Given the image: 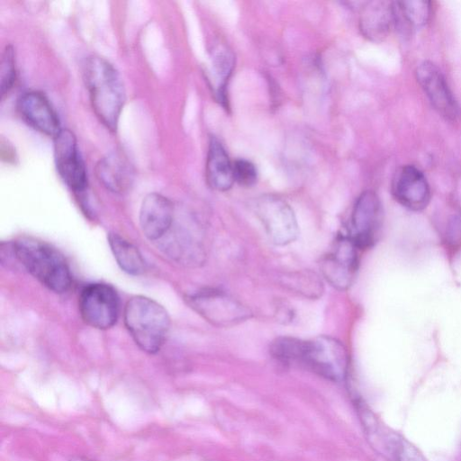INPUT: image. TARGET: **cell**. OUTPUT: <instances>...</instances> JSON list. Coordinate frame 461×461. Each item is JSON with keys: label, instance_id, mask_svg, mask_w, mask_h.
I'll return each instance as SVG.
<instances>
[{"label": "cell", "instance_id": "obj_1", "mask_svg": "<svg viewBox=\"0 0 461 461\" xmlns=\"http://www.w3.org/2000/svg\"><path fill=\"white\" fill-rule=\"evenodd\" d=\"M83 78L95 115L107 129L116 131L126 100L119 72L104 58L93 55L83 66Z\"/></svg>", "mask_w": 461, "mask_h": 461}, {"label": "cell", "instance_id": "obj_2", "mask_svg": "<svg viewBox=\"0 0 461 461\" xmlns=\"http://www.w3.org/2000/svg\"><path fill=\"white\" fill-rule=\"evenodd\" d=\"M11 246L14 258L41 285L57 294L68 290L71 274L59 250L31 237L19 238Z\"/></svg>", "mask_w": 461, "mask_h": 461}, {"label": "cell", "instance_id": "obj_3", "mask_svg": "<svg viewBox=\"0 0 461 461\" xmlns=\"http://www.w3.org/2000/svg\"><path fill=\"white\" fill-rule=\"evenodd\" d=\"M124 323L136 345L146 353L155 354L167 339L170 319L161 304L135 295L124 307Z\"/></svg>", "mask_w": 461, "mask_h": 461}, {"label": "cell", "instance_id": "obj_4", "mask_svg": "<svg viewBox=\"0 0 461 461\" xmlns=\"http://www.w3.org/2000/svg\"><path fill=\"white\" fill-rule=\"evenodd\" d=\"M347 363V350L336 339L320 336L303 341L300 365L318 375L336 381L344 375Z\"/></svg>", "mask_w": 461, "mask_h": 461}, {"label": "cell", "instance_id": "obj_5", "mask_svg": "<svg viewBox=\"0 0 461 461\" xmlns=\"http://www.w3.org/2000/svg\"><path fill=\"white\" fill-rule=\"evenodd\" d=\"M255 212L269 240L276 245L285 246L298 236V224L292 207L274 194L258 197Z\"/></svg>", "mask_w": 461, "mask_h": 461}, {"label": "cell", "instance_id": "obj_6", "mask_svg": "<svg viewBox=\"0 0 461 461\" xmlns=\"http://www.w3.org/2000/svg\"><path fill=\"white\" fill-rule=\"evenodd\" d=\"M78 306L83 321L98 330L112 328L120 313V300L116 291L103 283L86 285L80 294Z\"/></svg>", "mask_w": 461, "mask_h": 461}, {"label": "cell", "instance_id": "obj_7", "mask_svg": "<svg viewBox=\"0 0 461 461\" xmlns=\"http://www.w3.org/2000/svg\"><path fill=\"white\" fill-rule=\"evenodd\" d=\"M189 303L196 312L216 326H233L251 315L241 303L219 290L198 292L190 296Z\"/></svg>", "mask_w": 461, "mask_h": 461}, {"label": "cell", "instance_id": "obj_8", "mask_svg": "<svg viewBox=\"0 0 461 461\" xmlns=\"http://www.w3.org/2000/svg\"><path fill=\"white\" fill-rule=\"evenodd\" d=\"M383 224V207L377 194L363 192L354 205L349 238L358 249L372 247L377 240Z\"/></svg>", "mask_w": 461, "mask_h": 461}, {"label": "cell", "instance_id": "obj_9", "mask_svg": "<svg viewBox=\"0 0 461 461\" xmlns=\"http://www.w3.org/2000/svg\"><path fill=\"white\" fill-rule=\"evenodd\" d=\"M54 139V161L64 183L74 192L82 193L88 184L85 163L74 133L62 129Z\"/></svg>", "mask_w": 461, "mask_h": 461}, {"label": "cell", "instance_id": "obj_10", "mask_svg": "<svg viewBox=\"0 0 461 461\" xmlns=\"http://www.w3.org/2000/svg\"><path fill=\"white\" fill-rule=\"evenodd\" d=\"M415 76L434 109L445 119L456 121L461 115L460 106L441 70L426 60L418 65Z\"/></svg>", "mask_w": 461, "mask_h": 461}, {"label": "cell", "instance_id": "obj_11", "mask_svg": "<svg viewBox=\"0 0 461 461\" xmlns=\"http://www.w3.org/2000/svg\"><path fill=\"white\" fill-rule=\"evenodd\" d=\"M358 248L349 236L340 237L333 249L321 262L324 278L339 290L347 289L353 282L358 267Z\"/></svg>", "mask_w": 461, "mask_h": 461}, {"label": "cell", "instance_id": "obj_12", "mask_svg": "<svg viewBox=\"0 0 461 461\" xmlns=\"http://www.w3.org/2000/svg\"><path fill=\"white\" fill-rule=\"evenodd\" d=\"M392 193L402 205L412 211L424 209L430 200V189L425 176L412 165L397 169L392 182Z\"/></svg>", "mask_w": 461, "mask_h": 461}, {"label": "cell", "instance_id": "obj_13", "mask_svg": "<svg viewBox=\"0 0 461 461\" xmlns=\"http://www.w3.org/2000/svg\"><path fill=\"white\" fill-rule=\"evenodd\" d=\"M16 105L22 118L42 134L55 138L62 130L56 111L42 93L35 90L24 92Z\"/></svg>", "mask_w": 461, "mask_h": 461}, {"label": "cell", "instance_id": "obj_14", "mask_svg": "<svg viewBox=\"0 0 461 461\" xmlns=\"http://www.w3.org/2000/svg\"><path fill=\"white\" fill-rule=\"evenodd\" d=\"M173 218L174 207L166 196L150 193L144 197L139 220L146 238L156 240L163 237L172 225Z\"/></svg>", "mask_w": 461, "mask_h": 461}, {"label": "cell", "instance_id": "obj_15", "mask_svg": "<svg viewBox=\"0 0 461 461\" xmlns=\"http://www.w3.org/2000/svg\"><path fill=\"white\" fill-rule=\"evenodd\" d=\"M205 176L208 185L217 191L229 190L233 183V162L221 141L211 137L205 164Z\"/></svg>", "mask_w": 461, "mask_h": 461}, {"label": "cell", "instance_id": "obj_16", "mask_svg": "<svg viewBox=\"0 0 461 461\" xmlns=\"http://www.w3.org/2000/svg\"><path fill=\"white\" fill-rule=\"evenodd\" d=\"M394 25L393 3L372 1L363 6L359 26L364 36L374 41H382Z\"/></svg>", "mask_w": 461, "mask_h": 461}, {"label": "cell", "instance_id": "obj_17", "mask_svg": "<svg viewBox=\"0 0 461 461\" xmlns=\"http://www.w3.org/2000/svg\"><path fill=\"white\" fill-rule=\"evenodd\" d=\"M95 172L100 183L113 193H124L132 182L131 166L118 153H111L100 159L96 165Z\"/></svg>", "mask_w": 461, "mask_h": 461}, {"label": "cell", "instance_id": "obj_18", "mask_svg": "<svg viewBox=\"0 0 461 461\" xmlns=\"http://www.w3.org/2000/svg\"><path fill=\"white\" fill-rule=\"evenodd\" d=\"M394 26L402 33L424 26L430 17V2L423 0H410L393 2Z\"/></svg>", "mask_w": 461, "mask_h": 461}, {"label": "cell", "instance_id": "obj_19", "mask_svg": "<svg viewBox=\"0 0 461 461\" xmlns=\"http://www.w3.org/2000/svg\"><path fill=\"white\" fill-rule=\"evenodd\" d=\"M108 243L114 259L124 272L132 276L145 272V260L133 244L117 233L108 235Z\"/></svg>", "mask_w": 461, "mask_h": 461}, {"label": "cell", "instance_id": "obj_20", "mask_svg": "<svg viewBox=\"0 0 461 461\" xmlns=\"http://www.w3.org/2000/svg\"><path fill=\"white\" fill-rule=\"evenodd\" d=\"M234 67V55L227 47L218 48L212 59V70L217 78L215 95L223 104L226 103L225 86Z\"/></svg>", "mask_w": 461, "mask_h": 461}, {"label": "cell", "instance_id": "obj_21", "mask_svg": "<svg viewBox=\"0 0 461 461\" xmlns=\"http://www.w3.org/2000/svg\"><path fill=\"white\" fill-rule=\"evenodd\" d=\"M384 445L393 461H426L422 453L414 445L398 434H386Z\"/></svg>", "mask_w": 461, "mask_h": 461}, {"label": "cell", "instance_id": "obj_22", "mask_svg": "<svg viewBox=\"0 0 461 461\" xmlns=\"http://www.w3.org/2000/svg\"><path fill=\"white\" fill-rule=\"evenodd\" d=\"M284 279L285 285L306 297L318 298L323 292L321 280L311 271L291 273Z\"/></svg>", "mask_w": 461, "mask_h": 461}, {"label": "cell", "instance_id": "obj_23", "mask_svg": "<svg viewBox=\"0 0 461 461\" xmlns=\"http://www.w3.org/2000/svg\"><path fill=\"white\" fill-rule=\"evenodd\" d=\"M16 79L15 53L14 48L6 46L0 63V93L2 97L8 93Z\"/></svg>", "mask_w": 461, "mask_h": 461}, {"label": "cell", "instance_id": "obj_24", "mask_svg": "<svg viewBox=\"0 0 461 461\" xmlns=\"http://www.w3.org/2000/svg\"><path fill=\"white\" fill-rule=\"evenodd\" d=\"M233 175L235 182L243 186H251L258 179L256 166L245 158L233 161Z\"/></svg>", "mask_w": 461, "mask_h": 461}, {"label": "cell", "instance_id": "obj_25", "mask_svg": "<svg viewBox=\"0 0 461 461\" xmlns=\"http://www.w3.org/2000/svg\"><path fill=\"white\" fill-rule=\"evenodd\" d=\"M447 237L452 246L461 247V215H456L450 220Z\"/></svg>", "mask_w": 461, "mask_h": 461}, {"label": "cell", "instance_id": "obj_26", "mask_svg": "<svg viewBox=\"0 0 461 461\" xmlns=\"http://www.w3.org/2000/svg\"><path fill=\"white\" fill-rule=\"evenodd\" d=\"M70 461H93V460L88 459V458L84 457V456H75V457H72L70 459Z\"/></svg>", "mask_w": 461, "mask_h": 461}]
</instances>
